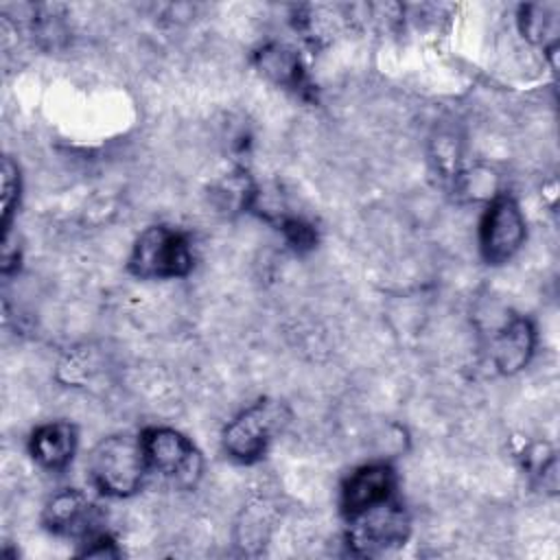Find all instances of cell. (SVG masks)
I'll use <instances>...</instances> for the list:
<instances>
[{"mask_svg":"<svg viewBox=\"0 0 560 560\" xmlns=\"http://www.w3.org/2000/svg\"><path fill=\"white\" fill-rule=\"evenodd\" d=\"M147 468L177 488H190L201 475V455L195 444L175 429L153 427L140 438Z\"/></svg>","mask_w":560,"mask_h":560,"instance_id":"cell-3","label":"cell"},{"mask_svg":"<svg viewBox=\"0 0 560 560\" xmlns=\"http://www.w3.org/2000/svg\"><path fill=\"white\" fill-rule=\"evenodd\" d=\"M534 326L525 317H510L503 322L497 332L490 337V357L492 363L503 372L512 374L529 361L534 352Z\"/></svg>","mask_w":560,"mask_h":560,"instance_id":"cell-9","label":"cell"},{"mask_svg":"<svg viewBox=\"0 0 560 560\" xmlns=\"http://www.w3.org/2000/svg\"><path fill=\"white\" fill-rule=\"evenodd\" d=\"M129 269L138 278H182L192 269V252L182 232L153 225L136 238Z\"/></svg>","mask_w":560,"mask_h":560,"instance_id":"cell-2","label":"cell"},{"mask_svg":"<svg viewBox=\"0 0 560 560\" xmlns=\"http://www.w3.org/2000/svg\"><path fill=\"white\" fill-rule=\"evenodd\" d=\"M523 241L525 219L518 203L508 195L494 197L479 228V247L483 258L490 265H501L521 249Z\"/></svg>","mask_w":560,"mask_h":560,"instance_id":"cell-6","label":"cell"},{"mask_svg":"<svg viewBox=\"0 0 560 560\" xmlns=\"http://www.w3.org/2000/svg\"><path fill=\"white\" fill-rule=\"evenodd\" d=\"M258 68L280 85L287 88H302L304 72L300 66L298 55L280 44H269L258 52Z\"/></svg>","mask_w":560,"mask_h":560,"instance_id":"cell-11","label":"cell"},{"mask_svg":"<svg viewBox=\"0 0 560 560\" xmlns=\"http://www.w3.org/2000/svg\"><path fill=\"white\" fill-rule=\"evenodd\" d=\"M20 195V177L18 166L11 162V158L2 160V228L4 234H9V221L13 214V208L18 206Z\"/></svg>","mask_w":560,"mask_h":560,"instance_id":"cell-13","label":"cell"},{"mask_svg":"<svg viewBox=\"0 0 560 560\" xmlns=\"http://www.w3.org/2000/svg\"><path fill=\"white\" fill-rule=\"evenodd\" d=\"M44 525L59 536L88 538L98 525V510L83 492L61 490L46 503Z\"/></svg>","mask_w":560,"mask_h":560,"instance_id":"cell-8","label":"cell"},{"mask_svg":"<svg viewBox=\"0 0 560 560\" xmlns=\"http://www.w3.org/2000/svg\"><path fill=\"white\" fill-rule=\"evenodd\" d=\"M147 470L140 438L109 435L101 440L88 457L90 479L107 497H129L138 492Z\"/></svg>","mask_w":560,"mask_h":560,"instance_id":"cell-1","label":"cell"},{"mask_svg":"<svg viewBox=\"0 0 560 560\" xmlns=\"http://www.w3.org/2000/svg\"><path fill=\"white\" fill-rule=\"evenodd\" d=\"M523 35L540 46L556 48L558 35V4H525L518 18Z\"/></svg>","mask_w":560,"mask_h":560,"instance_id":"cell-12","label":"cell"},{"mask_svg":"<svg viewBox=\"0 0 560 560\" xmlns=\"http://www.w3.org/2000/svg\"><path fill=\"white\" fill-rule=\"evenodd\" d=\"M92 545L83 551V556H92V558H109V556H118L116 542L109 536H96L94 540H90Z\"/></svg>","mask_w":560,"mask_h":560,"instance_id":"cell-15","label":"cell"},{"mask_svg":"<svg viewBox=\"0 0 560 560\" xmlns=\"http://www.w3.org/2000/svg\"><path fill=\"white\" fill-rule=\"evenodd\" d=\"M282 422L284 409L278 402L258 400L223 429V451L241 464H252L267 453Z\"/></svg>","mask_w":560,"mask_h":560,"instance_id":"cell-4","label":"cell"},{"mask_svg":"<svg viewBox=\"0 0 560 560\" xmlns=\"http://www.w3.org/2000/svg\"><path fill=\"white\" fill-rule=\"evenodd\" d=\"M396 472L387 464H365L357 468L341 488V512L346 518L374 508L394 497Z\"/></svg>","mask_w":560,"mask_h":560,"instance_id":"cell-7","label":"cell"},{"mask_svg":"<svg viewBox=\"0 0 560 560\" xmlns=\"http://www.w3.org/2000/svg\"><path fill=\"white\" fill-rule=\"evenodd\" d=\"M77 451V431L70 422H48L33 431L31 435V455L33 459L48 468L61 470L70 464Z\"/></svg>","mask_w":560,"mask_h":560,"instance_id":"cell-10","label":"cell"},{"mask_svg":"<svg viewBox=\"0 0 560 560\" xmlns=\"http://www.w3.org/2000/svg\"><path fill=\"white\" fill-rule=\"evenodd\" d=\"M348 545L361 556H376L405 545L409 536V516L392 499L348 518Z\"/></svg>","mask_w":560,"mask_h":560,"instance_id":"cell-5","label":"cell"},{"mask_svg":"<svg viewBox=\"0 0 560 560\" xmlns=\"http://www.w3.org/2000/svg\"><path fill=\"white\" fill-rule=\"evenodd\" d=\"M282 232L287 236V241L295 247V249H308L315 245V232L308 223H304L302 219H295V217H289V219H282Z\"/></svg>","mask_w":560,"mask_h":560,"instance_id":"cell-14","label":"cell"}]
</instances>
